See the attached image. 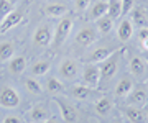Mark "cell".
Listing matches in <instances>:
<instances>
[{
	"label": "cell",
	"mask_w": 148,
	"mask_h": 123,
	"mask_svg": "<svg viewBox=\"0 0 148 123\" xmlns=\"http://www.w3.org/2000/svg\"><path fill=\"white\" fill-rule=\"evenodd\" d=\"M137 38L140 39V43H142L143 39H148V27L138 28V30H137Z\"/></svg>",
	"instance_id": "obj_32"
},
{
	"label": "cell",
	"mask_w": 148,
	"mask_h": 123,
	"mask_svg": "<svg viewBox=\"0 0 148 123\" xmlns=\"http://www.w3.org/2000/svg\"><path fill=\"white\" fill-rule=\"evenodd\" d=\"M15 56V44L12 41H0V63H8Z\"/></svg>",
	"instance_id": "obj_26"
},
{
	"label": "cell",
	"mask_w": 148,
	"mask_h": 123,
	"mask_svg": "<svg viewBox=\"0 0 148 123\" xmlns=\"http://www.w3.org/2000/svg\"><path fill=\"white\" fill-rule=\"evenodd\" d=\"M28 123H30V122H28Z\"/></svg>",
	"instance_id": "obj_41"
},
{
	"label": "cell",
	"mask_w": 148,
	"mask_h": 123,
	"mask_svg": "<svg viewBox=\"0 0 148 123\" xmlns=\"http://www.w3.org/2000/svg\"><path fill=\"white\" fill-rule=\"evenodd\" d=\"M115 51V48H110V46H99V48L92 49L89 53V56L86 58V63H90V64H99L104 59H107L112 53Z\"/></svg>",
	"instance_id": "obj_14"
},
{
	"label": "cell",
	"mask_w": 148,
	"mask_h": 123,
	"mask_svg": "<svg viewBox=\"0 0 148 123\" xmlns=\"http://www.w3.org/2000/svg\"><path fill=\"white\" fill-rule=\"evenodd\" d=\"M128 71L135 79H143L148 72V66L142 56H132L130 63H128Z\"/></svg>",
	"instance_id": "obj_13"
},
{
	"label": "cell",
	"mask_w": 148,
	"mask_h": 123,
	"mask_svg": "<svg viewBox=\"0 0 148 123\" xmlns=\"http://www.w3.org/2000/svg\"><path fill=\"white\" fill-rule=\"evenodd\" d=\"M69 94L74 99H77V100H87L90 97V94H92V89L82 86L81 82H77V84H73V86L69 87Z\"/></svg>",
	"instance_id": "obj_24"
},
{
	"label": "cell",
	"mask_w": 148,
	"mask_h": 123,
	"mask_svg": "<svg viewBox=\"0 0 148 123\" xmlns=\"http://www.w3.org/2000/svg\"><path fill=\"white\" fill-rule=\"evenodd\" d=\"M130 22L133 27L138 28H145L148 27V13L143 7H133V10L130 12Z\"/></svg>",
	"instance_id": "obj_19"
},
{
	"label": "cell",
	"mask_w": 148,
	"mask_h": 123,
	"mask_svg": "<svg viewBox=\"0 0 148 123\" xmlns=\"http://www.w3.org/2000/svg\"><path fill=\"white\" fill-rule=\"evenodd\" d=\"M133 33H135V27L132 25V22L128 20V18H123L119 22L115 28V35H117V39L120 41V43H127L128 39H132Z\"/></svg>",
	"instance_id": "obj_12"
},
{
	"label": "cell",
	"mask_w": 148,
	"mask_h": 123,
	"mask_svg": "<svg viewBox=\"0 0 148 123\" xmlns=\"http://www.w3.org/2000/svg\"><path fill=\"white\" fill-rule=\"evenodd\" d=\"M23 86H25L27 92H30L33 95H41L43 94V86L38 82V79H35V77H27V79L23 80Z\"/></svg>",
	"instance_id": "obj_28"
},
{
	"label": "cell",
	"mask_w": 148,
	"mask_h": 123,
	"mask_svg": "<svg viewBox=\"0 0 148 123\" xmlns=\"http://www.w3.org/2000/svg\"><path fill=\"white\" fill-rule=\"evenodd\" d=\"M54 102H56V105H58V108H59V118H61L64 123H77L79 113H77L76 107H74L68 99H64V97H56Z\"/></svg>",
	"instance_id": "obj_6"
},
{
	"label": "cell",
	"mask_w": 148,
	"mask_h": 123,
	"mask_svg": "<svg viewBox=\"0 0 148 123\" xmlns=\"http://www.w3.org/2000/svg\"><path fill=\"white\" fill-rule=\"evenodd\" d=\"M123 100L128 107H143L148 102V89L145 87V84H135Z\"/></svg>",
	"instance_id": "obj_7"
},
{
	"label": "cell",
	"mask_w": 148,
	"mask_h": 123,
	"mask_svg": "<svg viewBox=\"0 0 148 123\" xmlns=\"http://www.w3.org/2000/svg\"><path fill=\"white\" fill-rule=\"evenodd\" d=\"M49 69H51V61L49 59H36L35 63H32V66L27 67L30 77H41V75L48 74Z\"/></svg>",
	"instance_id": "obj_15"
},
{
	"label": "cell",
	"mask_w": 148,
	"mask_h": 123,
	"mask_svg": "<svg viewBox=\"0 0 148 123\" xmlns=\"http://www.w3.org/2000/svg\"><path fill=\"white\" fill-rule=\"evenodd\" d=\"M122 113L130 123H147V117H145V112H143L142 107H128V105H125L122 108Z\"/></svg>",
	"instance_id": "obj_16"
},
{
	"label": "cell",
	"mask_w": 148,
	"mask_h": 123,
	"mask_svg": "<svg viewBox=\"0 0 148 123\" xmlns=\"http://www.w3.org/2000/svg\"><path fill=\"white\" fill-rule=\"evenodd\" d=\"M33 43L38 48H48L53 43V25H49V23L38 25L36 30L33 31Z\"/></svg>",
	"instance_id": "obj_8"
},
{
	"label": "cell",
	"mask_w": 148,
	"mask_h": 123,
	"mask_svg": "<svg viewBox=\"0 0 148 123\" xmlns=\"http://www.w3.org/2000/svg\"><path fill=\"white\" fill-rule=\"evenodd\" d=\"M114 123H125V120H123V118H115Z\"/></svg>",
	"instance_id": "obj_36"
},
{
	"label": "cell",
	"mask_w": 148,
	"mask_h": 123,
	"mask_svg": "<svg viewBox=\"0 0 148 123\" xmlns=\"http://www.w3.org/2000/svg\"><path fill=\"white\" fill-rule=\"evenodd\" d=\"M3 123H21V118L16 115H8V117H5Z\"/></svg>",
	"instance_id": "obj_33"
},
{
	"label": "cell",
	"mask_w": 148,
	"mask_h": 123,
	"mask_svg": "<svg viewBox=\"0 0 148 123\" xmlns=\"http://www.w3.org/2000/svg\"><path fill=\"white\" fill-rule=\"evenodd\" d=\"M120 3H122V16H125L133 10L135 0H120Z\"/></svg>",
	"instance_id": "obj_31"
},
{
	"label": "cell",
	"mask_w": 148,
	"mask_h": 123,
	"mask_svg": "<svg viewBox=\"0 0 148 123\" xmlns=\"http://www.w3.org/2000/svg\"><path fill=\"white\" fill-rule=\"evenodd\" d=\"M79 82L82 86L89 87V89H97L99 84H101V71H99V66L86 63V66L81 69Z\"/></svg>",
	"instance_id": "obj_4"
},
{
	"label": "cell",
	"mask_w": 148,
	"mask_h": 123,
	"mask_svg": "<svg viewBox=\"0 0 148 123\" xmlns=\"http://www.w3.org/2000/svg\"><path fill=\"white\" fill-rule=\"evenodd\" d=\"M45 15L49 16V18H63L64 15H68L69 13V8L68 5H64V3H48L45 8Z\"/></svg>",
	"instance_id": "obj_20"
},
{
	"label": "cell",
	"mask_w": 148,
	"mask_h": 123,
	"mask_svg": "<svg viewBox=\"0 0 148 123\" xmlns=\"http://www.w3.org/2000/svg\"><path fill=\"white\" fill-rule=\"evenodd\" d=\"M21 22H23V13L20 10H12L8 15H5L0 20V33L10 31L15 27H18Z\"/></svg>",
	"instance_id": "obj_10"
},
{
	"label": "cell",
	"mask_w": 148,
	"mask_h": 123,
	"mask_svg": "<svg viewBox=\"0 0 148 123\" xmlns=\"http://www.w3.org/2000/svg\"><path fill=\"white\" fill-rule=\"evenodd\" d=\"M143 112H145V117H147V122H148V105H145V108H143Z\"/></svg>",
	"instance_id": "obj_37"
},
{
	"label": "cell",
	"mask_w": 148,
	"mask_h": 123,
	"mask_svg": "<svg viewBox=\"0 0 148 123\" xmlns=\"http://www.w3.org/2000/svg\"><path fill=\"white\" fill-rule=\"evenodd\" d=\"M145 87H147V89H148V79L145 80Z\"/></svg>",
	"instance_id": "obj_39"
},
{
	"label": "cell",
	"mask_w": 148,
	"mask_h": 123,
	"mask_svg": "<svg viewBox=\"0 0 148 123\" xmlns=\"http://www.w3.org/2000/svg\"><path fill=\"white\" fill-rule=\"evenodd\" d=\"M20 105V94L12 86H0V107L12 110Z\"/></svg>",
	"instance_id": "obj_9"
},
{
	"label": "cell",
	"mask_w": 148,
	"mask_h": 123,
	"mask_svg": "<svg viewBox=\"0 0 148 123\" xmlns=\"http://www.w3.org/2000/svg\"><path fill=\"white\" fill-rule=\"evenodd\" d=\"M107 16H110L115 22L122 16V3L120 0H109L107 2Z\"/></svg>",
	"instance_id": "obj_27"
},
{
	"label": "cell",
	"mask_w": 148,
	"mask_h": 123,
	"mask_svg": "<svg viewBox=\"0 0 148 123\" xmlns=\"http://www.w3.org/2000/svg\"><path fill=\"white\" fill-rule=\"evenodd\" d=\"M112 108H114V102H112V99H109V97H101V99H97L95 103H94L95 113L101 115V117H107V115L112 112Z\"/></svg>",
	"instance_id": "obj_23"
},
{
	"label": "cell",
	"mask_w": 148,
	"mask_h": 123,
	"mask_svg": "<svg viewBox=\"0 0 148 123\" xmlns=\"http://www.w3.org/2000/svg\"><path fill=\"white\" fill-rule=\"evenodd\" d=\"M8 72L13 75H21L28 67V63H27V58L21 56V54H15L13 58L8 61Z\"/></svg>",
	"instance_id": "obj_17"
},
{
	"label": "cell",
	"mask_w": 148,
	"mask_h": 123,
	"mask_svg": "<svg viewBox=\"0 0 148 123\" xmlns=\"http://www.w3.org/2000/svg\"><path fill=\"white\" fill-rule=\"evenodd\" d=\"M49 115L51 113H49L48 107H45V103H35L27 112V120L30 123H43Z\"/></svg>",
	"instance_id": "obj_11"
},
{
	"label": "cell",
	"mask_w": 148,
	"mask_h": 123,
	"mask_svg": "<svg viewBox=\"0 0 148 123\" xmlns=\"http://www.w3.org/2000/svg\"><path fill=\"white\" fill-rule=\"evenodd\" d=\"M10 2H12V3H16V2H18V0H10Z\"/></svg>",
	"instance_id": "obj_40"
},
{
	"label": "cell",
	"mask_w": 148,
	"mask_h": 123,
	"mask_svg": "<svg viewBox=\"0 0 148 123\" xmlns=\"http://www.w3.org/2000/svg\"><path fill=\"white\" fill-rule=\"evenodd\" d=\"M95 28H97V31H99V35H102V36H106V35H110L112 31H114V28H115V22L112 20L110 16H101L99 20H95Z\"/></svg>",
	"instance_id": "obj_22"
},
{
	"label": "cell",
	"mask_w": 148,
	"mask_h": 123,
	"mask_svg": "<svg viewBox=\"0 0 148 123\" xmlns=\"http://www.w3.org/2000/svg\"><path fill=\"white\" fill-rule=\"evenodd\" d=\"M143 59H145V63H147V66H148V51H145V58Z\"/></svg>",
	"instance_id": "obj_38"
},
{
	"label": "cell",
	"mask_w": 148,
	"mask_h": 123,
	"mask_svg": "<svg viewBox=\"0 0 148 123\" xmlns=\"http://www.w3.org/2000/svg\"><path fill=\"white\" fill-rule=\"evenodd\" d=\"M81 64L74 58H63L58 64V77L63 82H74L79 79Z\"/></svg>",
	"instance_id": "obj_1"
},
{
	"label": "cell",
	"mask_w": 148,
	"mask_h": 123,
	"mask_svg": "<svg viewBox=\"0 0 148 123\" xmlns=\"http://www.w3.org/2000/svg\"><path fill=\"white\" fill-rule=\"evenodd\" d=\"M135 82L132 80L130 75H123L122 79H119V82L115 84V89H114V94H115L117 99H125L128 95V92L133 89Z\"/></svg>",
	"instance_id": "obj_18"
},
{
	"label": "cell",
	"mask_w": 148,
	"mask_h": 123,
	"mask_svg": "<svg viewBox=\"0 0 148 123\" xmlns=\"http://www.w3.org/2000/svg\"><path fill=\"white\" fill-rule=\"evenodd\" d=\"M142 48L145 49V51H148V39H143L142 41Z\"/></svg>",
	"instance_id": "obj_35"
},
{
	"label": "cell",
	"mask_w": 148,
	"mask_h": 123,
	"mask_svg": "<svg viewBox=\"0 0 148 123\" xmlns=\"http://www.w3.org/2000/svg\"><path fill=\"white\" fill-rule=\"evenodd\" d=\"M90 2L92 0H73V5H74V10L79 12V13H84L87 8H89Z\"/></svg>",
	"instance_id": "obj_30"
},
{
	"label": "cell",
	"mask_w": 148,
	"mask_h": 123,
	"mask_svg": "<svg viewBox=\"0 0 148 123\" xmlns=\"http://www.w3.org/2000/svg\"><path fill=\"white\" fill-rule=\"evenodd\" d=\"M45 89H46V92L53 94V95H59V94L64 92V82L59 77H49V79H46Z\"/></svg>",
	"instance_id": "obj_25"
},
{
	"label": "cell",
	"mask_w": 148,
	"mask_h": 123,
	"mask_svg": "<svg viewBox=\"0 0 148 123\" xmlns=\"http://www.w3.org/2000/svg\"><path fill=\"white\" fill-rule=\"evenodd\" d=\"M104 15H107V2L106 0H97L92 5H89L87 18H89L90 22H95V20H99Z\"/></svg>",
	"instance_id": "obj_21"
},
{
	"label": "cell",
	"mask_w": 148,
	"mask_h": 123,
	"mask_svg": "<svg viewBox=\"0 0 148 123\" xmlns=\"http://www.w3.org/2000/svg\"><path fill=\"white\" fill-rule=\"evenodd\" d=\"M99 31H97V28L92 27V25H86L79 30V31L76 33V36H74V43L76 46H79V48H89L92 46L94 43L99 41Z\"/></svg>",
	"instance_id": "obj_5"
},
{
	"label": "cell",
	"mask_w": 148,
	"mask_h": 123,
	"mask_svg": "<svg viewBox=\"0 0 148 123\" xmlns=\"http://www.w3.org/2000/svg\"><path fill=\"white\" fill-rule=\"evenodd\" d=\"M73 27H74V18L71 15H64L63 18H59L58 25L53 28V46L54 48H61L66 39L69 38L71 31H73Z\"/></svg>",
	"instance_id": "obj_2"
},
{
	"label": "cell",
	"mask_w": 148,
	"mask_h": 123,
	"mask_svg": "<svg viewBox=\"0 0 148 123\" xmlns=\"http://www.w3.org/2000/svg\"><path fill=\"white\" fill-rule=\"evenodd\" d=\"M15 3H12L10 0H0V20L5 15H8L12 10H15Z\"/></svg>",
	"instance_id": "obj_29"
},
{
	"label": "cell",
	"mask_w": 148,
	"mask_h": 123,
	"mask_svg": "<svg viewBox=\"0 0 148 123\" xmlns=\"http://www.w3.org/2000/svg\"><path fill=\"white\" fill-rule=\"evenodd\" d=\"M43 123H63V122L58 118V115H49V117H48Z\"/></svg>",
	"instance_id": "obj_34"
},
{
	"label": "cell",
	"mask_w": 148,
	"mask_h": 123,
	"mask_svg": "<svg viewBox=\"0 0 148 123\" xmlns=\"http://www.w3.org/2000/svg\"><path fill=\"white\" fill-rule=\"evenodd\" d=\"M120 49H115L114 53L107 59H104L102 63H99V71H101V80H110L119 71V64H120Z\"/></svg>",
	"instance_id": "obj_3"
}]
</instances>
